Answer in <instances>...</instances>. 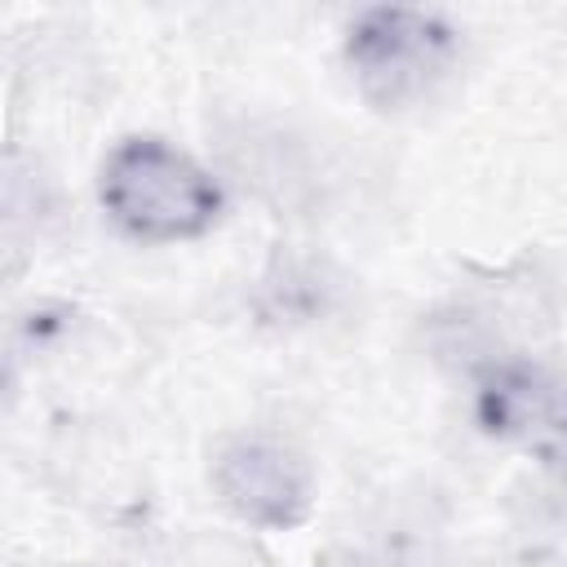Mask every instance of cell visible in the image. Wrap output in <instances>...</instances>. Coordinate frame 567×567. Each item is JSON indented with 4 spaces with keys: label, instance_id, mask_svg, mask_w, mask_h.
<instances>
[{
    "label": "cell",
    "instance_id": "obj_1",
    "mask_svg": "<svg viewBox=\"0 0 567 567\" xmlns=\"http://www.w3.org/2000/svg\"><path fill=\"white\" fill-rule=\"evenodd\" d=\"M97 195L111 221L146 244L195 239L221 213V190L208 168L159 137L120 142L102 164Z\"/></svg>",
    "mask_w": 567,
    "mask_h": 567
},
{
    "label": "cell",
    "instance_id": "obj_2",
    "mask_svg": "<svg viewBox=\"0 0 567 567\" xmlns=\"http://www.w3.org/2000/svg\"><path fill=\"white\" fill-rule=\"evenodd\" d=\"M456 31L421 9H368L350 27L346 62L359 93L381 111L421 102L452 66Z\"/></svg>",
    "mask_w": 567,
    "mask_h": 567
},
{
    "label": "cell",
    "instance_id": "obj_3",
    "mask_svg": "<svg viewBox=\"0 0 567 567\" xmlns=\"http://www.w3.org/2000/svg\"><path fill=\"white\" fill-rule=\"evenodd\" d=\"M213 492L221 496V505L235 518H244L252 527H266V532L297 527L310 509L306 465L288 447L261 443V439H239V443L217 452Z\"/></svg>",
    "mask_w": 567,
    "mask_h": 567
},
{
    "label": "cell",
    "instance_id": "obj_4",
    "mask_svg": "<svg viewBox=\"0 0 567 567\" xmlns=\"http://www.w3.org/2000/svg\"><path fill=\"white\" fill-rule=\"evenodd\" d=\"M478 416L492 434H523L554 416V385L536 368H496L478 390Z\"/></svg>",
    "mask_w": 567,
    "mask_h": 567
}]
</instances>
